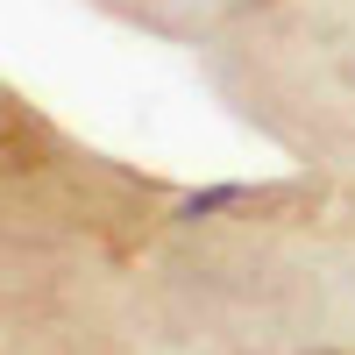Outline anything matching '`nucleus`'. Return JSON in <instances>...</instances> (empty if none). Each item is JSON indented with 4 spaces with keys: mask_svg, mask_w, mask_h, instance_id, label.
Returning <instances> with one entry per match:
<instances>
[{
    "mask_svg": "<svg viewBox=\"0 0 355 355\" xmlns=\"http://www.w3.org/2000/svg\"><path fill=\"white\" fill-rule=\"evenodd\" d=\"M242 199V185H206V192H192L185 206H178V220H199V214H220V206H234Z\"/></svg>",
    "mask_w": 355,
    "mask_h": 355,
    "instance_id": "1",
    "label": "nucleus"
}]
</instances>
